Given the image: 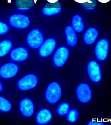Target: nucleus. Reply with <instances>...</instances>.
<instances>
[{
    "label": "nucleus",
    "mask_w": 111,
    "mask_h": 125,
    "mask_svg": "<svg viewBox=\"0 0 111 125\" xmlns=\"http://www.w3.org/2000/svg\"><path fill=\"white\" fill-rule=\"evenodd\" d=\"M61 90L60 85L56 82L49 84L47 88L46 98L49 103L54 104L57 102L61 97Z\"/></svg>",
    "instance_id": "1"
},
{
    "label": "nucleus",
    "mask_w": 111,
    "mask_h": 125,
    "mask_svg": "<svg viewBox=\"0 0 111 125\" xmlns=\"http://www.w3.org/2000/svg\"><path fill=\"white\" fill-rule=\"evenodd\" d=\"M26 42L30 47L37 49L43 43V36L38 29H34L28 33L26 38Z\"/></svg>",
    "instance_id": "2"
},
{
    "label": "nucleus",
    "mask_w": 111,
    "mask_h": 125,
    "mask_svg": "<svg viewBox=\"0 0 111 125\" xmlns=\"http://www.w3.org/2000/svg\"><path fill=\"white\" fill-rule=\"evenodd\" d=\"M109 50V42L107 39H100L97 42L95 48L96 58L100 61L105 60L108 56Z\"/></svg>",
    "instance_id": "3"
},
{
    "label": "nucleus",
    "mask_w": 111,
    "mask_h": 125,
    "mask_svg": "<svg viewBox=\"0 0 111 125\" xmlns=\"http://www.w3.org/2000/svg\"><path fill=\"white\" fill-rule=\"evenodd\" d=\"M9 22L12 26L18 29H25L28 27L30 20L28 17L24 15L14 14L10 17Z\"/></svg>",
    "instance_id": "4"
},
{
    "label": "nucleus",
    "mask_w": 111,
    "mask_h": 125,
    "mask_svg": "<svg viewBox=\"0 0 111 125\" xmlns=\"http://www.w3.org/2000/svg\"><path fill=\"white\" fill-rule=\"evenodd\" d=\"M38 83V79L34 74H28L21 78L18 82V86L22 91L28 90L36 87Z\"/></svg>",
    "instance_id": "5"
},
{
    "label": "nucleus",
    "mask_w": 111,
    "mask_h": 125,
    "mask_svg": "<svg viewBox=\"0 0 111 125\" xmlns=\"http://www.w3.org/2000/svg\"><path fill=\"white\" fill-rule=\"evenodd\" d=\"M69 50L65 46L58 48L55 53L53 57V62L56 66L60 67L63 66L69 57Z\"/></svg>",
    "instance_id": "6"
},
{
    "label": "nucleus",
    "mask_w": 111,
    "mask_h": 125,
    "mask_svg": "<svg viewBox=\"0 0 111 125\" xmlns=\"http://www.w3.org/2000/svg\"><path fill=\"white\" fill-rule=\"evenodd\" d=\"M87 71L91 80L95 83L100 82L102 79V74L99 64L96 61H92L89 62Z\"/></svg>",
    "instance_id": "7"
},
{
    "label": "nucleus",
    "mask_w": 111,
    "mask_h": 125,
    "mask_svg": "<svg viewBox=\"0 0 111 125\" xmlns=\"http://www.w3.org/2000/svg\"><path fill=\"white\" fill-rule=\"evenodd\" d=\"M18 69V66L15 63H6L0 68V76L6 79L13 78L17 74Z\"/></svg>",
    "instance_id": "8"
},
{
    "label": "nucleus",
    "mask_w": 111,
    "mask_h": 125,
    "mask_svg": "<svg viewBox=\"0 0 111 125\" xmlns=\"http://www.w3.org/2000/svg\"><path fill=\"white\" fill-rule=\"evenodd\" d=\"M56 45V41L53 38L47 39L40 47L39 50V55L43 57L49 56L54 51Z\"/></svg>",
    "instance_id": "9"
},
{
    "label": "nucleus",
    "mask_w": 111,
    "mask_h": 125,
    "mask_svg": "<svg viewBox=\"0 0 111 125\" xmlns=\"http://www.w3.org/2000/svg\"><path fill=\"white\" fill-rule=\"evenodd\" d=\"M76 93L79 100L83 103L88 102L91 99V90L87 84L82 83L79 85L77 89Z\"/></svg>",
    "instance_id": "10"
},
{
    "label": "nucleus",
    "mask_w": 111,
    "mask_h": 125,
    "mask_svg": "<svg viewBox=\"0 0 111 125\" xmlns=\"http://www.w3.org/2000/svg\"><path fill=\"white\" fill-rule=\"evenodd\" d=\"M62 10L61 4L59 1L48 2L42 10L43 13L47 16H51L59 14Z\"/></svg>",
    "instance_id": "11"
},
{
    "label": "nucleus",
    "mask_w": 111,
    "mask_h": 125,
    "mask_svg": "<svg viewBox=\"0 0 111 125\" xmlns=\"http://www.w3.org/2000/svg\"><path fill=\"white\" fill-rule=\"evenodd\" d=\"M19 108L22 115L25 117H30L34 113V104L29 99L25 98L21 100L19 104Z\"/></svg>",
    "instance_id": "12"
},
{
    "label": "nucleus",
    "mask_w": 111,
    "mask_h": 125,
    "mask_svg": "<svg viewBox=\"0 0 111 125\" xmlns=\"http://www.w3.org/2000/svg\"><path fill=\"white\" fill-rule=\"evenodd\" d=\"M28 53L27 50L23 47H18L14 49L11 52L10 56L14 61L22 62L28 58Z\"/></svg>",
    "instance_id": "13"
},
{
    "label": "nucleus",
    "mask_w": 111,
    "mask_h": 125,
    "mask_svg": "<svg viewBox=\"0 0 111 125\" xmlns=\"http://www.w3.org/2000/svg\"><path fill=\"white\" fill-rule=\"evenodd\" d=\"M52 118V114L49 110L43 109L40 110L37 113L36 120L39 125H45L49 123Z\"/></svg>",
    "instance_id": "14"
},
{
    "label": "nucleus",
    "mask_w": 111,
    "mask_h": 125,
    "mask_svg": "<svg viewBox=\"0 0 111 125\" xmlns=\"http://www.w3.org/2000/svg\"><path fill=\"white\" fill-rule=\"evenodd\" d=\"M98 31L96 28L93 27L89 28L84 35V42L86 44H92L95 42L98 37Z\"/></svg>",
    "instance_id": "15"
},
{
    "label": "nucleus",
    "mask_w": 111,
    "mask_h": 125,
    "mask_svg": "<svg viewBox=\"0 0 111 125\" xmlns=\"http://www.w3.org/2000/svg\"><path fill=\"white\" fill-rule=\"evenodd\" d=\"M65 35L67 44L71 47L75 46L77 43V38L75 31L72 26H67L65 29Z\"/></svg>",
    "instance_id": "16"
},
{
    "label": "nucleus",
    "mask_w": 111,
    "mask_h": 125,
    "mask_svg": "<svg viewBox=\"0 0 111 125\" xmlns=\"http://www.w3.org/2000/svg\"><path fill=\"white\" fill-rule=\"evenodd\" d=\"M72 27L75 32L80 33L82 32L84 28L81 17L78 15L74 16L72 20Z\"/></svg>",
    "instance_id": "17"
},
{
    "label": "nucleus",
    "mask_w": 111,
    "mask_h": 125,
    "mask_svg": "<svg viewBox=\"0 0 111 125\" xmlns=\"http://www.w3.org/2000/svg\"><path fill=\"white\" fill-rule=\"evenodd\" d=\"M12 43L9 40H5L0 42V57L5 56L12 48Z\"/></svg>",
    "instance_id": "18"
},
{
    "label": "nucleus",
    "mask_w": 111,
    "mask_h": 125,
    "mask_svg": "<svg viewBox=\"0 0 111 125\" xmlns=\"http://www.w3.org/2000/svg\"><path fill=\"white\" fill-rule=\"evenodd\" d=\"M35 5L34 0H16L15 5L18 9L26 10L33 7Z\"/></svg>",
    "instance_id": "19"
},
{
    "label": "nucleus",
    "mask_w": 111,
    "mask_h": 125,
    "mask_svg": "<svg viewBox=\"0 0 111 125\" xmlns=\"http://www.w3.org/2000/svg\"><path fill=\"white\" fill-rule=\"evenodd\" d=\"M11 105L10 102L4 97L0 96V110L4 112L10 111Z\"/></svg>",
    "instance_id": "20"
},
{
    "label": "nucleus",
    "mask_w": 111,
    "mask_h": 125,
    "mask_svg": "<svg viewBox=\"0 0 111 125\" xmlns=\"http://www.w3.org/2000/svg\"><path fill=\"white\" fill-rule=\"evenodd\" d=\"M70 107V104L68 103H62L58 105L56 112L60 116H63L68 113Z\"/></svg>",
    "instance_id": "21"
},
{
    "label": "nucleus",
    "mask_w": 111,
    "mask_h": 125,
    "mask_svg": "<svg viewBox=\"0 0 111 125\" xmlns=\"http://www.w3.org/2000/svg\"><path fill=\"white\" fill-rule=\"evenodd\" d=\"M79 117L78 111L76 109H71L67 113L66 119L70 123H74L76 122Z\"/></svg>",
    "instance_id": "22"
},
{
    "label": "nucleus",
    "mask_w": 111,
    "mask_h": 125,
    "mask_svg": "<svg viewBox=\"0 0 111 125\" xmlns=\"http://www.w3.org/2000/svg\"><path fill=\"white\" fill-rule=\"evenodd\" d=\"M9 30L8 24L5 22L0 21V35H4L7 33Z\"/></svg>",
    "instance_id": "23"
},
{
    "label": "nucleus",
    "mask_w": 111,
    "mask_h": 125,
    "mask_svg": "<svg viewBox=\"0 0 111 125\" xmlns=\"http://www.w3.org/2000/svg\"><path fill=\"white\" fill-rule=\"evenodd\" d=\"M3 89V87L2 83L0 82V92H1Z\"/></svg>",
    "instance_id": "24"
}]
</instances>
